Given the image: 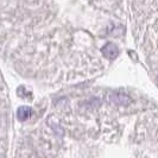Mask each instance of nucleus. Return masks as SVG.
<instances>
[{"label": "nucleus", "mask_w": 158, "mask_h": 158, "mask_svg": "<svg viewBox=\"0 0 158 158\" xmlns=\"http://www.w3.org/2000/svg\"><path fill=\"white\" fill-rule=\"evenodd\" d=\"M110 101L118 106H128L130 103H132V99L124 93L117 92V93H112L110 95Z\"/></svg>", "instance_id": "obj_1"}, {"label": "nucleus", "mask_w": 158, "mask_h": 158, "mask_svg": "<svg viewBox=\"0 0 158 158\" xmlns=\"http://www.w3.org/2000/svg\"><path fill=\"white\" fill-rule=\"evenodd\" d=\"M101 52L103 54L105 57H107V58H110V60H113V58H115V57L119 55V49L115 44H113V43H107V44H105L102 47Z\"/></svg>", "instance_id": "obj_2"}, {"label": "nucleus", "mask_w": 158, "mask_h": 158, "mask_svg": "<svg viewBox=\"0 0 158 158\" xmlns=\"http://www.w3.org/2000/svg\"><path fill=\"white\" fill-rule=\"evenodd\" d=\"M32 114V110L30 107H27V106H22V107H19L18 108V112H17V117L19 120H22V121H25V120H27V119L31 117Z\"/></svg>", "instance_id": "obj_3"}, {"label": "nucleus", "mask_w": 158, "mask_h": 158, "mask_svg": "<svg viewBox=\"0 0 158 158\" xmlns=\"http://www.w3.org/2000/svg\"><path fill=\"white\" fill-rule=\"evenodd\" d=\"M100 103H101L100 99H98V98H93V99L87 100L86 102L83 103V106H85V108H86V110H90V111H93V110L98 108V107L100 106Z\"/></svg>", "instance_id": "obj_4"}, {"label": "nucleus", "mask_w": 158, "mask_h": 158, "mask_svg": "<svg viewBox=\"0 0 158 158\" xmlns=\"http://www.w3.org/2000/svg\"><path fill=\"white\" fill-rule=\"evenodd\" d=\"M49 125L54 128V131H55L57 135H62L64 133V131H63V128L60 126V124L57 123V121H55V123H52V121H49Z\"/></svg>", "instance_id": "obj_5"}]
</instances>
